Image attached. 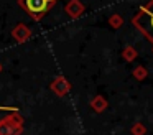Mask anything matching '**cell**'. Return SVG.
Returning <instances> with one entry per match:
<instances>
[{"label": "cell", "mask_w": 153, "mask_h": 135, "mask_svg": "<svg viewBox=\"0 0 153 135\" xmlns=\"http://www.w3.org/2000/svg\"><path fill=\"white\" fill-rule=\"evenodd\" d=\"M133 22L153 41V2L146 7H142L140 13L133 18Z\"/></svg>", "instance_id": "cell-1"}, {"label": "cell", "mask_w": 153, "mask_h": 135, "mask_svg": "<svg viewBox=\"0 0 153 135\" xmlns=\"http://www.w3.org/2000/svg\"><path fill=\"white\" fill-rule=\"evenodd\" d=\"M53 2H56V0H22L25 10H27L30 15H33L35 18L45 15V13L50 10V7Z\"/></svg>", "instance_id": "cell-2"}, {"label": "cell", "mask_w": 153, "mask_h": 135, "mask_svg": "<svg viewBox=\"0 0 153 135\" xmlns=\"http://www.w3.org/2000/svg\"><path fill=\"white\" fill-rule=\"evenodd\" d=\"M2 109H4V110H17L15 107H2V105H0V110H2Z\"/></svg>", "instance_id": "cell-3"}]
</instances>
